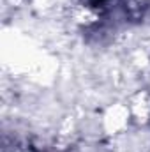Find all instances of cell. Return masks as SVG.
I'll use <instances>...</instances> for the list:
<instances>
[{
  "mask_svg": "<svg viewBox=\"0 0 150 152\" xmlns=\"http://www.w3.org/2000/svg\"><path fill=\"white\" fill-rule=\"evenodd\" d=\"M124 5H129L131 11H141L143 7L150 5V0H124Z\"/></svg>",
  "mask_w": 150,
  "mask_h": 152,
  "instance_id": "cell-1",
  "label": "cell"
},
{
  "mask_svg": "<svg viewBox=\"0 0 150 152\" xmlns=\"http://www.w3.org/2000/svg\"><path fill=\"white\" fill-rule=\"evenodd\" d=\"M11 152H37L34 147H30V145H18V147H14Z\"/></svg>",
  "mask_w": 150,
  "mask_h": 152,
  "instance_id": "cell-2",
  "label": "cell"
}]
</instances>
